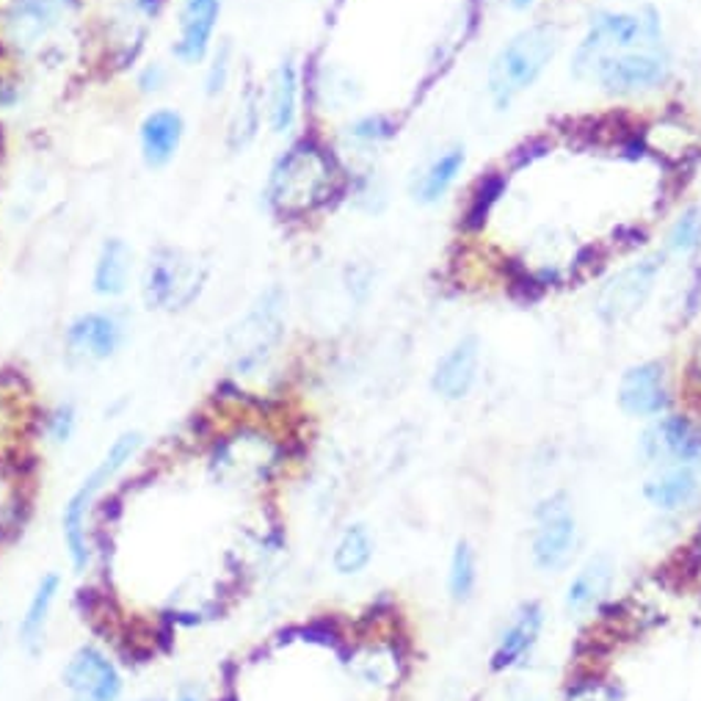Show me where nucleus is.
I'll use <instances>...</instances> for the list:
<instances>
[{"label": "nucleus", "mask_w": 701, "mask_h": 701, "mask_svg": "<svg viewBox=\"0 0 701 701\" xmlns=\"http://www.w3.org/2000/svg\"><path fill=\"white\" fill-rule=\"evenodd\" d=\"M373 553H376V542L365 522H350L343 527L341 538L332 553V566L341 577H356L370 566Z\"/></svg>", "instance_id": "22"}, {"label": "nucleus", "mask_w": 701, "mask_h": 701, "mask_svg": "<svg viewBox=\"0 0 701 701\" xmlns=\"http://www.w3.org/2000/svg\"><path fill=\"white\" fill-rule=\"evenodd\" d=\"M61 682L72 701H116L122 693L119 671L94 647H81L72 655Z\"/></svg>", "instance_id": "12"}, {"label": "nucleus", "mask_w": 701, "mask_h": 701, "mask_svg": "<svg viewBox=\"0 0 701 701\" xmlns=\"http://www.w3.org/2000/svg\"><path fill=\"white\" fill-rule=\"evenodd\" d=\"M641 494L658 514H682L701 500V475L691 467H658L644 481Z\"/></svg>", "instance_id": "13"}, {"label": "nucleus", "mask_w": 701, "mask_h": 701, "mask_svg": "<svg viewBox=\"0 0 701 701\" xmlns=\"http://www.w3.org/2000/svg\"><path fill=\"white\" fill-rule=\"evenodd\" d=\"M580 547V525L566 492H553L533 509L531 561L544 575H561L575 561Z\"/></svg>", "instance_id": "5"}, {"label": "nucleus", "mask_w": 701, "mask_h": 701, "mask_svg": "<svg viewBox=\"0 0 701 701\" xmlns=\"http://www.w3.org/2000/svg\"><path fill=\"white\" fill-rule=\"evenodd\" d=\"M561 48V31L553 22H533L520 28L500 44L486 70V92L498 111H509L525 92H531L553 64Z\"/></svg>", "instance_id": "3"}, {"label": "nucleus", "mask_w": 701, "mask_h": 701, "mask_svg": "<svg viewBox=\"0 0 701 701\" xmlns=\"http://www.w3.org/2000/svg\"><path fill=\"white\" fill-rule=\"evenodd\" d=\"M701 247V208H688L680 219L671 224L666 236V254L674 258H691Z\"/></svg>", "instance_id": "25"}, {"label": "nucleus", "mask_w": 701, "mask_h": 701, "mask_svg": "<svg viewBox=\"0 0 701 701\" xmlns=\"http://www.w3.org/2000/svg\"><path fill=\"white\" fill-rule=\"evenodd\" d=\"M544 625H547V610H544V605L538 599H525V603L516 605L509 625L500 630L498 641H494L489 669L494 674L522 669L533 658V652H536Z\"/></svg>", "instance_id": "10"}, {"label": "nucleus", "mask_w": 701, "mask_h": 701, "mask_svg": "<svg viewBox=\"0 0 701 701\" xmlns=\"http://www.w3.org/2000/svg\"><path fill=\"white\" fill-rule=\"evenodd\" d=\"M75 431V409L72 406H61L53 417H50V433H53L59 442H66Z\"/></svg>", "instance_id": "29"}, {"label": "nucleus", "mask_w": 701, "mask_h": 701, "mask_svg": "<svg viewBox=\"0 0 701 701\" xmlns=\"http://www.w3.org/2000/svg\"><path fill=\"white\" fill-rule=\"evenodd\" d=\"M130 271L133 249L127 247L122 238H108V241L103 243V249H100L97 263H94V293L105 299L122 296V293L127 291V282H130Z\"/></svg>", "instance_id": "21"}, {"label": "nucleus", "mask_w": 701, "mask_h": 701, "mask_svg": "<svg viewBox=\"0 0 701 701\" xmlns=\"http://www.w3.org/2000/svg\"><path fill=\"white\" fill-rule=\"evenodd\" d=\"M205 271L180 249H155L144 269V302L149 310H182L199 296Z\"/></svg>", "instance_id": "7"}, {"label": "nucleus", "mask_w": 701, "mask_h": 701, "mask_svg": "<svg viewBox=\"0 0 701 701\" xmlns=\"http://www.w3.org/2000/svg\"><path fill=\"white\" fill-rule=\"evenodd\" d=\"M180 701H197V699H191V697H182Z\"/></svg>", "instance_id": "32"}, {"label": "nucleus", "mask_w": 701, "mask_h": 701, "mask_svg": "<svg viewBox=\"0 0 701 701\" xmlns=\"http://www.w3.org/2000/svg\"><path fill=\"white\" fill-rule=\"evenodd\" d=\"M125 343V326L108 313H86L66 329V346L88 359H111Z\"/></svg>", "instance_id": "16"}, {"label": "nucleus", "mask_w": 701, "mask_h": 701, "mask_svg": "<svg viewBox=\"0 0 701 701\" xmlns=\"http://www.w3.org/2000/svg\"><path fill=\"white\" fill-rule=\"evenodd\" d=\"M142 448V433L127 431L111 444V450L105 453V459L100 461L97 470L88 478H83L81 486L72 492V498L66 500L64 514H61V531H64V544L70 561L75 569H86L88 564V538H86V516L92 511L94 500L103 492L105 483L114 481L122 470H125L127 461H133V456Z\"/></svg>", "instance_id": "4"}, {"label": "nucleus", "mask_w": 701, "mask_h": 701, "mask_svg": "<svg viewBox=\"0 0 701 701\" xmlns=\"http://www.w3.org/2000/svg\"><path fill=\"white\" fill-rule=\"evenodd\" d=\"M258 125H260V100H258V92L249 88L247 97H243L241 105H238L236 122H232L230 147L232 149L247 147V144L254 138V133H258Z\"/></svg>", "instance_id": "26"}, {"label": "nucleus", "mask_w": 701, "mask_h": 701, "mask_svg": "<svg viewBox=\"0 0 701 701\" xmlns=\"http://www.w3.org/2000/svg\"><path fill=\"white\" fill-rule=\"evenodd\" d=\"M221 17V0H180V36L175 53L182 64H199L210 53L216 25Z\"/></svg>", "instance_id": "14"}, {"label": "nucleus", "mask_w": 701, "mask_h": 701, "mask_svg": "<svg viewBox=\"0 0 701 701\" xmlns=\"http://www.w3.org/2000/svg\"><path fill=\"white\" fill-rule=\"evenodd\" d=\"M182 136H186V122L177 111L158 108L144 116L142 130V158L149 169H164L180 149Z\"/></svg>", "instance_id": "17"}, {"label": "nucleus", "mask_w": 701, "mask_h": 701, "mask_svg": "<svg viewBox=\"0 0 701 701\" xmlns=\"http://www.w3.org/2000/svg\"><path fill=\"white\" fill-rule=\"evenodd\" d=\"M619 409L632 420H655L671 406V387L666 362L644 359L627 367L616 387Z\"/></svg>", "instance_id": "9"}, {"label": "nucleus", "mask_w": 701, "mask_h": 701, "mask_svg": "<svg viewBox=\"0 0 701 701\" xmlns=\"http://www.w3.org/2000/svg\"><path fill=\"white\" fill-rule=\"evenodd\" d=\"M70 0H14L6 11V25L17 44H33L59 25Z\"/></svg>", "instance_id": "19"}, {"label": "nucleus", "mask_w": 701, "mask_h": 701, "mask_svg": "<svg viewBox=\"0 0 701 701\" xmlns=\"http://www.w3.org/2000/svg\"><path fill=\"white\" fill-rule=\"evenodd\" d=\"M636 456L652 467H691L701 475V426L688 415H660L649 420L638 439Z\"/></svg>", "instance_id": "8"}, {"label": "nucleus", "mask_w": 701, "mask_h": 701, "mask_svg": "<svg viewBox=\"0 0 701 701\" xmlns=\"http://www.w3.org/2000/svg\"><path fill=\"white\" fill-rule=\"evenodd\" d=\"M395 133H398V125L384 114L359 116V119L348 125V136L356 144H365V147H370V144L376 147V144L389 142V138H395Z\"/></svg>", "instance_id": "27"}, {"label": "nucleus", "mask_w": 701, "mask_h": 701, "mask_svg": "<svg viewBox=\"0 0 701 701\" xmlns=\"http://www.w3.org/2000/svg\"><path fill=\"white\" fill-rule=\"evenodd\" d=\"M671 70L663 17L652 6L597 11L572 53V75L614 97L658 92Z\"/></svg>", "instance_id": "1"}, {"label": "nucleus", "mask_w": 701, "mask_h": 701, "mask_svg": "<svg viewBox=\"0 0 701 701\" xmlns=\"http://www.w3.org/2000/svg\"><path fill=\"white\" fill-rule=\"evenodd\" d=\"M478 553L467 538H459L448 561V594L456 605L472 603L478 592Z\"/></svg>", "instance_id": "24"}, {"label": "nucleus", "mask_w": 701, "mask_h": 701, "mask_svg": "<svg viewBox=\"0 0 701 701\" xmlns=\"http://www.w3.org/2000/svg\"><path fill=\"white\" fill-rule=\"evenodd\" d=\"M481 376V341L478 335H464L437 359L431 373V393L448 404L470 398Z\"/></svg>", "instance_id": "11"}, {"label": "nucleus", "mask_w": 701, "mask_h": 701, "mask_svg": "<svg viewBox=\"0 0 701 701\" xmlns=\"http://www.w3.org/2000/svg\"><path fill=\"white\" fill-rule=\"evenodd\" d=\"M164 86H166V70L160 64H149L147 70H142V75H138V88H142L144 94L160 92Z\"/></svg>", "instance_id": "30"}, {"label": "nucleus", "mask_w": 701, "mask_h": 701, "mask_svg": "<svg viewBox=\"0 0 701 701\" xmlns=\"http://www.w3.org/2000/svg\"><path fill=\"white\" fill-rule=\"evenodd\" d=\"M666 260H669V254L655 252L636 260V263L625 265L621 271H616L597 293V302H594L597 318L605 326H619L636 318L647 307L649 299L655 296V291H658Z\"/></svg>", "instance_id": "6"}, {"label": "nucleus", "mask_w": 701, "mask_h": 701, "mask_svg": "<svg viewBox=\"0 0 701 701\" xmlns=\"http://www.w3.org/2000/svg\"><path fill=\"white\" fill-rule=\"evenodd\" d=\"M467 166V149L461 144L442 149L433 155L420 171H415L411 180V199L420 205H437L448 197L450 188L456 186L459 175Z\"/></svg>", "instance_id": "18"}, {"label": "nucleus", "mask_w": 701, "mask_h": 701, "mask_svg": "<svg viewBox=\"0 0 701 701\" xmlns=\"http://www.w3.org/2000/svg\"><path fill=\"white\" fill-rule=\"evenodd\" d=\"M341 166L324 144L304 138L293 144L274 164L265 186V197L274 213L285 219H302L324 208L337 191Z\"/></svg>", "instance_id": "2"}, {"label": "nucleus", "mask_w": 701, "mask_h": 701, "mask_svg": "<svg viewBox=\"0 0 701 701\" xmlns=\"http://www.w3.org/2000/svg\"><path fill=\"white\" fill-rule=\"evenodd\" d=\"M230 70H232V48L230 44H221L213 53L208 66V77H205V92L208 97H216L227 88V81H230Z\"/></svg>", "instance_id": "28"}, {"label": "nucleus", "mask_w": 701, "mask_h": 701, "mask_svg": "<svg viewBox=\"0 0 701 701\" xmlns=\"http://www.w3.org/2000/svg\"><path fill=\"white\" fill-rule=\"evenodd\" d=\"M299 66L293 59H285L276 66L274 77H271V94H269V122L271 130L276 136H285L291 133V127L296 125L299 116Z\"/></svg>", "instance_id": "20"}, {"label": "nucleus", "mask_w": 701, "mask_h": 701, "mask_svg": "<svg viewBox=\"0 0 701 701\" xmlns=\"http://www.w3.org/2000/svg\"><path fill=\"white\" fill-rule=\"evenodd\" d=\"M536 3V0H511V6H514L516 11H525V9H531V6Z\"/></svg>", "instance_id": "31"}, {"label": "nucleus", "mask_w": 701, "mask_h": 701, "mask_svg": "<svg viewBox=\"0 0 701 701\" xmlns=\"http://www.w3.org/2000/svg\"><path fill=\"white\" fill-rule=\"evenodd\" d=\"M59 575H44L42 580H39L36 592L31 594V603H28L25 616H22L20 621V641L25 644V649H31V652L42 644L50 610H53L55 597H59Z\"/></svg>", "instance_id": "23"}, {"label": "nucleus", "mask_w": 701, "mask_h": 701, "mask_svg": "<svg viewBox=\"0 0 701 701\" xmlns=\"http://www.w3.org/2000/svg\"><path fill=\"white\" fill-rule=\"evenodd\" d=\"M616 566L610 561V555L599 553L594 558H588L575 575L569 577L564 588V610L569 616H586L603 603L610 594L614 586Z\"/></svg>", "instance_id": "15"}]
</instances>
